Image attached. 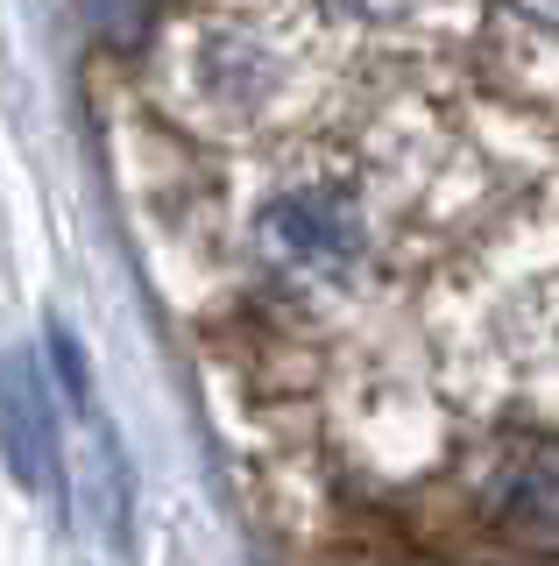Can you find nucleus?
<instances>
[{
	"mask_svg": "<svg viewBox=\"0 0 559 566\" xmlns=\"http://www.w3.org/2000/svg\"><path fill=\"white\" fill-rule=\"evenodd\" d=\"M0 453L14 482L43 503H64V460H57V418H50L43 376L29 354H0Z\"/></svg>",
	"mask_w": 559,
	"mask_h": 566,
	"instance_id": "f257e3e1",
	"label": "nucleus"
},
{
	"mask_svg": "<svg viewBox=\"0 0 559 566\" xmlns=\"http://www.w3.org/2000/svg\"><path fill=\"white\" fill-rule=\"evenodd\" d=\"M488 524L517 545L559 553V453H517L488 474Z\"/></svg>",
	"mask_w": 559,
	"mask_h": 566,
	"instance_id": "f03ea898",
	"label": "nucleus"
},
{
	"mask_svg": "<svg viewBox=\"0 0 559 566\" xmlns=\"http://www.w3.org/2000/svg\"><path fill=\"white\" fill-rule=\"evenodd\" d=\"M270 234L291 262L334 270V262L355 255V212L340 206V191H298V199H284L270 212Z\"/></svg>",
	"mask_w": 559,
	"mask_h": 566,
	"instance_id": "7ed1b4c3",
	"label": "nucleus"
},
{
	"mask_svg": "<svg viewBox=\"0 0 559 566\" xmlns=\"http://www.w3.org/2000/svg\"><path fill=\"white\" fill-rule=\"evenodd\" d=\"M156 22V0H85V29L114 50H135Z\"/></svg>",
	"mask_w": 559,
	"mask_h": 566,
	"instance_id": "20e7f679",
	"label": "nucleus"
},
{
	"mask_svg": "<svg viewBox=\"0 0 559 566\" xmlns=\"http://www.w3.org/2000/svg\"><path fill=\"white\" fill-rule=\"evenodd\" d=\"M531 14H546V22H559V0H524Z\"/></svg>",
	"mask_w": 559,
	"mask_h": 566,
	"instance_id": "39448f33",
	"label": "nucleus"
}]
</instances>
